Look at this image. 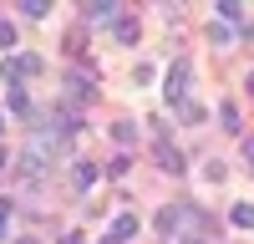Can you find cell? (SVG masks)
Listing matches in <instances>:
<instances>
[{
    "label": "cell",
    "instance_id": "obj_26",
    "mask_svg": "<svg viewBox=\"0 0 254 244\" xmlns=\"http://www.w3.org/2000/svg\"><path fill=\"white\" fill-rule=\"evenodd\" d=\"M5 163H10V153H5V148H0V168H5Z\"/></svg>",
    "mask_w": 254,
    "mask_h": 244
},
{
    "label": "cell",
    "instance_id": "obj_8",
    "mask_svg": "<svg viewBox=\"0 0 254 244\" xmlns=\"http://www.w3.org/2000/svg\"><path fill=\"white\" fill-rule=\"evenodd\" d=\"M214 15L224 20V26H234V20H244V5H239V0H219V5H214Z\"/></svg>",
    "mask_w": 254,
    "mask_h": 244
},
{
    "label": "cell",
    "instance_id": "obj_6",
    "mask_svg": "<svg viewBox=\"0 0 254 244\" xmlns=\"http://www.w3.org/2000/svg\"><path fill=\"white\" fill-rule=\"evenodd\" d=\"M153 158H158V168H163V173H183V153L173 148V142H158Z\"/></svg>",
    "mask_w": 254,
    "mask_h": 244
},
{
    "label": "cell",
    "instance_id": "obj_5",
    "mask_svg": "<svg viewBox=\"0 0 254 244\" xmlns=\"http://www.w3.org/2000/svg\"><path fill=\"white\" fill-rule=\"evenodd\" d=\"M66 87H71V97H92V92H97V71L71 66V71H66Z\"/></svg>",
    "mask_w": 254,
    "mask_h": 244
},
{
    "label": "cell",
    "instance_id": "obj_29",
    "mask_svg": "<svg viewBox=\"0 0 254 244\" xmlns=\"http://www.w3.org/2000/svg\"><path fill=\"white\" fill-rule=\"evenodd\" d=\"M0 127H5V117H0Z\"/></svg>",
    "mask_w": 254,
    "mask_h": 244
},
{
    "label": "cell",
    "instance_id": "obj_24",
    "mask_svg": "<svg viewBox=\"0 0 254 244\" xmlns=\"http://www.w3.org/2000/svg\"><path fill=\"white\" fill-rule=\"evenodd\" d=\"M168 244H203V234H188V239H168Z\"/></svg>",
    "mask_w": 254,
    "mask_h": 244
},
{
    "label": "cell",
    "instance_id": "obj_11",
    "mask_svg": "<svg viewBox=\"0 0 254 244\" xmlns=\"http://www.w3.org/2000/svg\"><path fill=\"white\" fill-rule=\"evenodd\" d=\"M229 219H234V229H254V203H234Z\"/></svg>",
    "mask_w": 254,
    "mask_h": 244
},
{
    "label": "cell",
    "instance_id": "obj_19",
    "mask_svg": "<svg viewBox=\"0 0 254 244\" xmlns=\"http://www.w3.org/2000/svg\"><path fill=\"white\" fill-rule=\"evenodd\" d=\"M112 137H117L122 148H127V142H132V122H117V127H112Z\"/></svg>",
    "mask_w": 254,
    "mask_h": 244
},
{
    "label": "cell",
    "instance_id": "obj_12",
    "mask_svg": "<svg viewBox=\"0 0 254 244\" xmlns=\"http://www.w3.org/2000/svg\"><path fill=\"white\" fill-rule=\"evenodd\" d=\"M20 10H26L31 20H46V15H51V5H46V0H20Z\"/></svg>",
    "mask_w": 254,
    "mask_h": 244
},
{
    "label": "cell",
    "instance_id": "obj_27",
    "mask_svg": "<svg viewBox=\"0 0 254 244\" xmlns=\"http://www.w3.org/2000/svg\"><path fill=\"white\" fill-rule=\"evenodd\" d=\"M244 87H249V92H254V71H249V76H244Z\"/></svg>",
    "mask_w": 254,
    "mask_h": 244
},
{
    "label": "cell",
    "instance_id": "obj_22",
    "mask_svg": "<svg viewBox=\"0 0 254 244\" xmlns=\"http://www.w3.org/2000/svg\"><path fill=\"white\" fill-rule=\"evenodd\" d=\"M244 163L254 168V137H244Z\"/></svg>",
    "mask_w": 254,
    "mask_h": 244
},
{
    "label": "cell",
    "instance_id": "obj_28",
    "mask_svg": "<svg viewBox=\"0 0 254 244\" xmlns=\"http://www.w3.org/2000/svg\"><path fill=\"white\" fill-rule=\"evenodd\" d=\"M102 244H117V239H112V234H107V239H102Z\"/></svg>",
    "mask_w": 254,
    "mask_h": 244
},
{
    "label": "cell",
    "instance_id": "obj_17",
    "mask_svg": "<svg viewBox=\"0 0 254 244\" xmlns=\"http://www.w3.org/2000/svg\"><path fill=\"white\" fill-rule=\"evenodd\" d=\"M208 41H214V46H229V26H224V20H214V26H208Z\"/></svg>",
    "mask_w": 254,
    "mask_h": 244
},
{
    "label": "cell",
    "instance_id": "obj_2",
    "mask_svg": "<svg viewBox=\"0 0 254 244\" xmlns=\"http://www.w3.org/2000/svg\"><path fill=\"white\" fill-rule=\"evenodd\" d=\"M41 66H46L41 56H31V51H15V56H5V81H10V87H20L26 76H41Z\"/></svg>",
    "mask_w": 254,
    "mask_h": 244
},
{
    "label": "cell",
    "instance_id": "obj_15",
    "mask_svg": "<svg viewBox=\"0 0 254 244\" xmlns=\"http://www.w3.org/2000/svg\"><path fill=\"white\" fill-rule=\"evenodd\" d=\"M5 102H10V112H31V97L20 92V87H10V92H5Z\"/></svg>",
    "mask_w": 254,
    "mask_h": 244
},
{
    "label": "cell",
    "instance_id": "obj_3",
    "mask_svg": "<svg viewBox=\"0 0 254 244\" xmlns=\"http://www.w3.org/2000/svg\"><path fill=\"white\" fill-rule=\"evenodd\" d=\"M81 15H87V26H117V20H122V5H117V0H87Z\"/></svg>",
    "mask_w": 254,
    "mask_h": 244
},
{
    "label": "cell",
    "instance_id": "obj_13",
    "mask_svg": "<svg viewBox=\"0 0 254 244\" xmlns=\"http://www.w3.org/2000/svg\"><path fill=\"white\" fill-rule=\"evenodd\" d=\"M219 122H224L229 132H239V107H234V102H224V107H219Z\"/></svg>",
    "mask_w": 254,
    "mask_h": 244
},
{
    "label": "cell",
    "instance_id": "obj_7",
    "mask_svg": "<svg viewBox=\"0 0 254 244\" xmlns=\"http://www.w3.org/2000/svg\"><path fill=\"white\" fill-rule=\"evenodd\" d=\"M112 36L122 41V46H137V36H142V31H137V20H132V15H122L117 26H112Z\"/></svg>",
    "mask_w": 254,
    "mask_h": 244
},
{
    "label": "cell",
    "instance_id": "obj_4",
    "mask_svg": "<svg viewBox=\"0 0 254 244\" xmlns=\"http://www.w3.org/2000/svg\"><path fill=\"white\" fill-rule=\"evenodd\" d=\"M188 71H193V66H188V61H178V66L168 71V81H163V97L173 102V107H178V102H188Z\"/></svg>",
    "mask_w": 254,
    "mask_h": 244
},
{
    "label": "cell",
    "instance_id": "obj_16",
    "mask_svg": "<svg viewBox=\"0 0 254 244\" xmlns=\"http://www.w3.org/2000/svg\"><path fill=\"white\" fill-rule=\"evenodd\" d=\"M107 173H112V178H127V173H132V158H127V153H117V158H112V168H107Z\"/></svg>",
    "mask_w": 254,
    "mask_h": 244
},
{
    "label": "cell",
    "instance_id": "obj_14",
    "mask_svg": "<svg viewBox=\"0 0 254 244\" xmlns=\"http://www.w3.org/2000/svg\"><path fill=\"white\" fill-rule=\"evenodd\" d=\"M178 117H183V122H203V107L188 97V102H178Z\"/></svg>",
    "mask_w": 254,
    "mask_h": 244
},
{
    "label": "cell",
    "instance_id": "obj_21",
    "mask_svg": "<svg viewBox=\"0 0 254 244\" xmlns=\"http://www.w3.org/2000/svg\"><path fill=\"white\" fill-rule=\"evenodd\" d=\"M10 214H15V203H10V198H0V234H5V219H10Z\"/></svg>",
    "mask_w": 254,
    "mask_h": 244
},
{
    "label": "cell",
    "instance_id": "obj_9",
    "mask_svg": "<svg viewBox=\"0 0 254 244\" xmlns=\"http://www.w3.org/2000/svg\"><path fill=\"white\" fill-rule=\"evenodd\" d=\"M97 178H102V168H97V163H76V178H71V183H76V188H92Z\"/></svg>",
    "mask_w": 254,
    "mask_h": 244
},
{
    "label": "cell",
    "instance_id": "obj_10",
    "mask_svg": "<svg viewBox=\"0 0 254 244\" xmlns=\"http://www.w3.org/2000/svg\"><path fill=\"white\" fill-rule=\"evenodd\" d=\"M132 234H137V219H132V214H122V219L112 224V239H117V244H127Z\"/></svg>",
    "mask_w": 254,
    "mask_h": 244
},
{
    "label": "cell",
    "instance_id": "obj_1",
    "mask_svg": "<svg viewBox=\"0 0 254 244\" xmlns=\"http://www.w3.org/2000/svg\"><path fill=\"white\" fill-rule=\"evenodd\" d=\"M198 209H193V203H168V209H158V229L168 234V239H183V229H193V219Z\"/></svg>",
    "mask_w": 254,
    "mask_h": 244
},
{
    "label": "cell",
    "instance_id": "obj_18",
    "mask_svg": "<svg viewBox=\"0 0 254 244\" xmlns=\"http://www.w3.org/2000/svg\"><path fill=\"white\" fill-rule=\"evenodd\" d=\"M0 46H5V51L15 46V26H10V20H5V15H0Z\"/></svg>",
    "mask_w": 254,
    "mask_h": 244
},
{
    "label": "cell",
    "instance_id": "obj_25",
    "mask_svg": "<svg viewBox=\"0 0 254 244\" xmlns=\"http://www.w3.org/2000/svg\"><path fill=\"white\" fill-rule=\"evenodd\" d=\"M15 244H41V239H31V234H20V239H15Z\"/></svg>",
    "mask_w": 254,
    "mask_h": 244
},
{
    "label": "cell",
    "instance_id": "obj_20",
    "mask_svg": "<svg viewBox=\"0 0 254 244\" xmlns=\"http://www.w3.org/2000/svg\"><path fill=\"white\" fill-rule=\"evenodd\" d=\"M203 178H208V183H219V178H224V163H219V158H208V168H203Z\"/></svg>",
    "mask_w": 254,
    "mask_h": 244
},
{
    "label": "cell",
    "instance_id": "obj_23",
    "mask_svg": "<svg viewBox=\"0 0 254 244\" xmlns=\"http://www.w3.org/2000/svg\"><path fill=\"white\" fill-rule=\"evenodd\" d=\"M61 244H87V239H81V234L71 229V234H61Z\"/></svg>",
    "mask_w": 254,
    "mask_h": 244
}]
</instances>
